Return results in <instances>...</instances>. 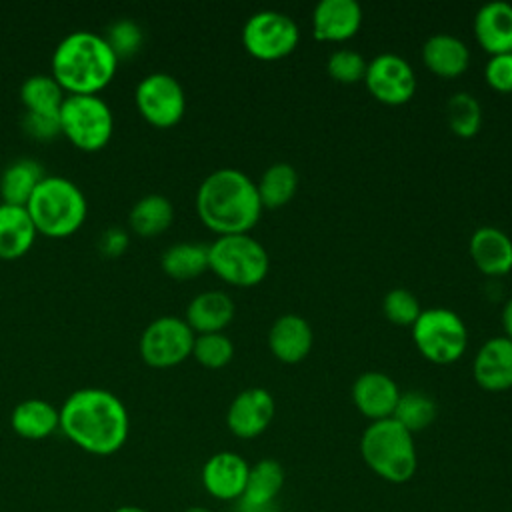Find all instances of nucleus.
I'll return each instance as SVG.
<instances>
[{
  "mask_svg": "<svg viewBox=\"0 0 512 512\" xmlns=\"http://www.w3.org/2000/svg\"><path fill=\"white\" fill-rule=\"evenodd\" d=\"M58 412L64 436L88 454L110 456L128 440V410L110 390L80 388L64 400Z\"/></svg>",
  "mask_w": 512,
  "mask_h": 512,
  "instance_id": "nucleus-1",
  "label": "nucleus"
},
{
  "mask_svg": "<svg viewBox=\"0 0 512 512\" xmlns=\"http://www.w3.org/2000/svg\"><path fill=\"white\" fill-rule=\"evenodd\" d=\"M196 212L202 224L218 236L248 234L262 212L256 184L236 168L210 172L196 192Z\"/></svg>",
  "mask_w": 512,
  "mask_h": 512,
  "instance_id": "nucleus-2",
  "label": "nucleus"
},
{
  "mask_svg": "<svg viewBox=\"0 0 512 512\" xmlns=\"http://www.w3.org/2000/svg\"><path fill=\"white\" fill-rule=\"evenodd\" d=\"M118 58L104 40L90 30L64 36L52 54L50 76L68 94H98L116 74Z\"/></svg>",
  "mask_w": 512,
  "mask_h": 512,
  "instance_id": "nucleus-3",
  "label": "nucleus"
},
{
  "mask_svg": "<svg viewBox=\"0 0 512 512\" xmlns=\"http://www.w3.org/2000/svg\"><path fill=\"white\" fill-rule=\"evenodd\" d=\"M364 464L390 484L408 482L418 468V454L412 434L394 418L376 420L360 436Z\"/></svg>",
  "mask_w": 512,
  "mask_h": 512,
  "instance_id": "nucleus-4",
  "label": "nucleus"
},
{
  "mask_svg": "<svg viewBox=\"0 0 512 512\" xmlns=\"http://www.w3.org/2000/svg\"><path fill=\"white\" fill-rule=\"evenodd\" d=\"M38 234L72 236L86 220L88 204L82 190L64 176H44L26 204Z\"/></svg>",
  "mask_w": 512,
  "mask_h": 512,
  "instance_id": "nucleus-5",
  "label": "nucleus"
},
{
  "mask_svg": "<svg viewBox=\"0 0 512 512\" xmlns=\"http://www.w3.org/2000/svg\"><path fill=\"white\" fill-rule=\"evenodd\" d=\"M208 266L226 284L250 288L268 274V252L250 234L218 236L208 246Z\"/></svg>",
  "mask_w": 512,
  "mask_h": 512,
  "instance_id": "nucleus-6",
  "label": "nucleus"
},
{
  "mask_svg": "<svg viewBox=\"0 0 512 512\" xmlns=\"http://www.w3.org/2000/svg\"><path fill=\"white\" fill-rule=\"evenodd\" d=\"M60 134L82 152L104 148L114 132L110 106L98 94H68L58 112Z\"/></svg>",
  "mask_w": 512,
  "mask_h": 512,
  "instance_id": "nucleus-7",
  "label": "nucleus"
},
{
  "mask_svg": "<svg viewBox=\"0 0 512 512\" xmlns=\"http://www.w3.org/2000/svg\"><path fill=\"white\" fill-rule=\"evenodd\" d=\"M418 352L434 364H452L462 358L468 330L462 318L448 308H426L412 326Z\"/></svg>",
  "mask_w": 512,
  "mask_h": 512,
  "instance_id": "nucleus-8",
  "label": "nucleus"
},
{
  "mask_svg": "<svg viewBox=\"0 0 512 512\" xmlns=\"http://www.w3.org/2000/svg\"><path fill=\"white\" fill-rule=\"evenodd\" d=\"M300 42L298 24L282 12L260 10L252 14L242 28L244 50L264 62L280 60L296 50Z\"/></svg>",
  "mask_w": 512,
  "mask_h": 512,
  "instance_id": "nucleus-9",
  "label": "nucleus"
},
{
  "mask_svg": "<svg viewBox=\"0 0 512 512\" xmlns=\"http://www.w3.org/2000/svg\"><path fill=\"white\" fill-rule=\"evenodd\" d=\"M196 334L178 316H160L152 320L138 342L142 360L152 368H172L192 356Z\"/></svg>",
  "mask_w": 512,
  "mask_h": 512,
  "instance_id": "nucleus-10",
  "label": "nucleus"
},
{
  "mask_svg": "<svg viewBox=\"0 0 512 512\" xmlns=\"http://www.w3.org/2000/svg\"><path fill=\"white\" fill-rule=\"evenodd\" d=\"M134 102L140 116L154 128H172L186 112L184 88L166 72L144 76L136 86Z\"/></svg>",
  "mask_w": 512,
  "mask_h": 512,
  "instance_id": "nucleus-11",
  "label": "nucleus"
},
{
  "mask_svg": "<svg viewBox=\"0 0 512 512\" xmlns=\"http://www.w3.org/2000/svg\"><path fill=\"white\" fill-rule=\"evenodd\" d=\"M368 92L382 104H406L416 92V74L398 54H378L366 66L364 76Z\"/></svg>",
  "mask_w": 512,
  "mask_h": 512,
  "instance_id": "nucleus-12",
  "label": "nucleus"
},
{
  "mask_svg": "<svg viewBox=\"0 0 512 512\" xmlns=\"http://www.w3.org/2000/svg\"><path fill=\"white\" fill-rule=\"evenodd\" d=\"M274 412V398L268 390L258 386L246 388L230 402L226 412V426L236 438L252 440L268 430Z\"/></svg>",
  "mask_w": 512,
  "mask_h": 512,
  "instance_id": "nucleus-13",
  "label": "nucleus"
},
{
  "mask_svg": "<svg viewBox=\"0 0 512 512\" xmlns=\"http://www.w3.org/2000/svg\"><path fill=\"white\" fill-rule=\"evenodd\" d=\"M248 472H250V466L240 454L222 450L212 454L204 462L200 480L204 490L212 498L224 500V502H232V500L238 502L246 488Z\"/></svg>",
  "mask_w": 512,
  "mask_h": 512,
  "instance_id": "nucleus-14",
  "label": "nucleus"
},
{
  "mask_svg": "<svg viewBox=\"0 0 512 512\" xmlns=\"http://www.w3.org/2000/svg\"><path fill=\"white\" fill-rule=\"evenodd\" d=\"M284 488V468L274 458H262L250 466L246 488L236 512H276V498Z\"/></svg>",
  "mask_w": 512,
  "mask_h": 512,
  "instance_id": "nucleus-15",
  "label": "nucleus"
},
{
  "mask_svg": "<svg viewBox=\"0 0 512 512\" xmlns=\"http://www.w3.org/2000/svg\"><path fill=\"white\" fill-rule=\"evenodd\" d=\"M362 8L354 0H320L312 12V32L320 42H344L358 34Z\"/></svg>",
  "mask_w": 512,
  "mask_h": 512,
  "instance_id": "nucleus-16",
  "label": "nucleus"
},
{
  "mask_svg": "<svg viewBox=\"0 0 512 512\" xmlns=\"http://www.w3.org/2000/svg\"><path fill=\"white\" fill-rule=\"evenodd\" d=\"M398 398L396 382L382 372H364L352 384V402L370 422L392 418Z\"/></svg>",
  "mask_w": 512,
  "mask_h": 512,
  "instance_id": "nucleus-17",
  "label": "nucleus"
},
{
  "mask_svg": "<svg viewBox=\"0 0 512 512\" xmlns=\"http://www.w3.org/2000/svg\"><path fill=\"white\" fill-rule=\"evenodd\" d=\"M474 380L488 392L512 388V340L496 336L486 340L474 358Z\"/></svg>",
  "mask_w": 512,
  "mask_h": 512,
  "instance_id": "nucleus-18",
  "label": "nucleus"
},
{
  "mask_svg": "<svg viewBox=\"0 0 512 512\" xmlns=\"http://www.w3.org/2000/svg\"><path fill=\"white\" fill-rule=\"evenodd\" d=\"M314 344V334L308 324L298 314L278 316L268 330V348L272 356L284 364L302 362Z\"/></svg>",
  "mask_w": 512,
  "mask_h": 512,
  "instance_id": "nucleus-19",
  "label": "nucleus"
},
{
  "mask_svg": "<svg viewBox=\"0 0 512 512\" xmlns=\"http://www.w3.org/2000/svg\"><path fill=\"white\" fill-rule=\"evenodd\" d=\"M470 256L486 276H504L512 270V240L496 226H480L470 236Z\"/></svg>",
  "mask_w": 512,
  "mask_h": 512,
  "instance_id": "nucleus-20",
  "label": "nucleus"
},
{
  "mask_svg": "<svg viewBox=\"0 0 512 512\" xmlns=\"http://www.w3.org/2000/svg\"><path fill=\"white\" fill-rule=\"evenodd\" d=\"M478 44L490 56L512 52V4L488 2L474 16Z\"/></svg>",
  "mask_w": 512,
  "mask_h": 512,
  "instance_id": "nucleus-21",
  "label": "nucleus"
},
{
  "mask_svg": "<svg viewBox=\"0 0 512 512\" xmlns=\"http://www.w3.org/2000/svg\"><path fill=\"white\" fill-rule=\"evenodd\" d=\"M234 318V302L226 292L206 290L194 296L186 308V324L194 334L222 332Z\"/></svg>",
  "mask_w": 512,
  "mask_h": 512,
  "instance_id": "nucleus-22",
  "label": "nucleus"
},
{
  "mask_svg": "<svg viewBox=\"0 0 512 512\" xmlns=\"http://www.w3.org/2000/svg\"><path fill=\"white\" fill-rule=\"evenodd\" d=\"M36 234L26 206L0 202V260H18L24 256L32 248Z\"/></svg>",
  "mask_w": 512,
  "mask_h": 512,
  "instance_id": "nucleus-23",
  "label": "nucleus"
},
{
  "mask_svg": "<svg viewBox=\"0 0 512 512\" xmlns=\"http://www.w3.org/2000/svg\"><path fill=\"white\" fill-rule=\"evenodd\" d=\"M422 60L430 72L442 78L460 76L470 64L468 46L452 34H434L422 46Z\"/></svg>",
  "mask_w": 512,
  "mask_h": 512,
  "instance_id": "nucleus-24",
  "label": "nucleus"
},
{
  "mask_svg": "<svg viewBox=\"0 0 512 512\" xmlns=\"http://www.w3.org/2000/svg\"><path fill=\"white\" fill-rule=\"evenodd\" d=\"M12 430L26 440H44L60 428V412L42 398H28L10 414Z\"/></svg>",
  "mask_w": 512,
  "mask_h": 512,
  "instance_id": "nucleus-25",
  "label": "nucleus"
},
{
  "mask_svg": "<svg viewBox=\"0 0 512 512\" xmlns=\"http://www.w3.org/2000/svg\"><path fill=\"white\" fill-rule=\"evenodd\" d=\"M44 170L36 160L20 158L14 160L0 176L2 204L26 206L38 184L44 180Z\"/></svg>",
  "mask_w": 512,
  "mask_h": 512,
  "instance_id": "nucleus-26",
  "label": "nucleus"
},
{
  "mask_svg": "<svg viewBox=\"0 0 512 512\" xmlns=\"http://www.w3.org/2000/svg\"><path fill=\"white\" fill-rule=\"evenodd\" d=\"M172 220H174V206L162 194H148L140 198L128 214L130 228L142 238H152L166 232Z\"/></svg>",
  "mask_w": 512,
  "mask_h": 512,
  "instance_id": "nucleus-27",
  "label": "nucleus"
},
{
  "mask_svg": "<svg viewBox=\"0 0 512 512\" xmlns=\"http://www.w3.org/2000/svg\"><path fill=\"white\" fill-rule=\"evenodd\" d=\"M296 190H298V172L292 164H286V162H276L268 166L256 184L260 204L262 208H268V210H276L288 204L294 198Z\"/></svg>",
  "mask_w": 512,
  "mask_h": 512,
  "instance_id": "nucleus-28",
  "label": "nucleus"
},
{
  "mask_svg": "<svg viewBox=\"0 0 512 512\" xmlns=\"http://www.w3.org/2000/svg\"><path fill=\"white\" fill-rule=\"evenodd\" d=\"M160 266L166 276L174 280H192L210 270L208 266V246L196 242H178L164 250L160 256Z\"/></svg>",
  "mask_w": 512,
  "mask_h": 512,
  "instance_id": "nucleus-29",
  "label": "nucleus"
},
{
  "mask_svg": "<svg viewBox=\"0 0 512 512\" xmlns=\"http://www.w3.org/2000/svg\"><path fill=\"white\" fill-rule=\"evenodd\" d=\"M66 92L50 74L28 76L20 86V100L28 114H58Z\"/></svg>",
  "mask_w": 512,
  "mask_h": 512,
  "instance_id": "nucleus-30",
  "label": "nucleus"
},
{
  "mask_svg": "<svg viewBox=\"0 0 512 512\" xmlns=\"http://www.w3.org/2000/svg\"><path fill=\"white\" fill-rule=\"evenodd\" d=\"M436 414H438V408L432 396L418 390H410L404 394L400 392L392 418L400 426H404L410 434H414L428 428L436 420Z\"/></svg>",
  "mask_w": 512,
  "mask_h": 512,
  "instance_id": "nucleus-31",
  "label": "nucleus"
},
{
  "mask_svg": "<svg viewBox=\"0 0 512 512\" xmlns=\"http://www.w3.org/2000/svg\"><path fill=\"white\" fill-rule=\"evenodd\" d=\"M446 118L456 136L472 138L482 126L480 102L468 92H456L446 102Z\"/></svg>",
  "mask_w": 512,
  "mask_h": 512,
  "instance_id": "nucleus-32",
  "label": "nucleus"
},
{
  "mask_svg": "<svg viewBox=\"0 0 512 512\" xmlns=\"http://www.w3.org/2000/svg\"><path fill=\"white\" fill-rule=\"evenodd\" d=\"M192 356L198 364L210 370L224 368L234 356V344L224 332H210V334H196Z\"/></svg>",
  "mask_w": 512,
  "mask_h": 512,
  "instance_id": "nucleus-33",
  "label": "nucleus"
},
{
  "mask_svg": "<svg viewBox=\"0 0 512 512\" xmlns=\"http://www.w3.org/2000/svg\"><path fill=\"white\" fill-rule=\"evenodd\" d=\"M382 310L388 322L396 326H410V328L422 314L418 298L406 288H392L390 292H386L382 300Z\"/></svg>",
  "mask_w": 512,
  "mask_h": 512,
  "instance_id": "nucleus-34",
  "label": "nucleus"
},
{
  "mask_svg": "<svg viewBox=\"0 0 512 512\" xmlns=\"http://www.w3.org/2000/svg\"><path fill=\"white\" fill-rule=\"evenodd\" d=\"M366 66H368V62L364 60V56L360 52H354L348 48L332 52L326 60L328 76L340 84H356V82L364 80Z\"/></svg>",
  "mask_w": 512,
  "mask_h": 512,
  "instance_id": "nucleus-35",
  "label": "nucleus"
},
{
  "mask_svg": "<svg viewBox=\"0 0 512 512\" xmlns=\"http://www.w3.org/2000/svg\"><path fill=\"white\" fill-rule=\"evenodd\" d=\"M104 40L108 42V46L120 62V58H130L140 50L144 42V32L132 20H118L112 26H108Z\"/></svg>",
  "mask_w": 512,
  "mask_h": 512,
  "instance_id": "nucleus-36",
  "label": "nucleus"
},
{
  "mask_svg": "<svg viewBox=\"0 0 512 512\" xmlns=\"http://www.w3.org/2000/svg\"><path fill=\"white\" fill-rule=\"evenodd\" d=\"M484 78L496 92H512V52L490 56L484 68Z\"/></svg>",
  "mask_w": 512,
  "mask_h": 512,
  "instance_id": "nucleus-37",
  "label": "nucleus"
},
{
  "mask_svg": "<svg viewBox=\"0 0 512 512\" xmlns=\"http://www.w3.org/2000/svg\"><path fill=\"white\" fill-rule=\"evenodd\" d=\"M24 130L36 140H52L60 134L58 114H24Z\"/></svg>",
  "mask_w": 512,
  "mask_h": 512,
  "instance_id": "nucleus-38",
  "label": "nucleus"
},
{
  "mask_svg": "<svg viewBox=\"0 0 512 512\" xmlns=\"http://www.w3.org/2000/svg\"><path fill=\"white\" fill-rule=\"evenodd\" d=\"M100 248L106 256H118L124 252V248L128 246V238L122 230L118 228H112V230H106L104 236L100 238Z\"/></svg>",
  "mask_w": 512,
  "mask_h": 512,
  "instance_id": "nucleus-39",
  "label": "nucleus"
},
{
  "mask_svg": "<svg viewBox=\"0 0 512 512\" xmlns=\"http://www.w3.org/2000/svg\"><path fill=\"white\" fill-rule=\"evenodd\" d=\"M502 326H504L506 338L512 340V298L502 308Z\"/></svg>",
  "mask_w": 512,
  "mask_h": 512,
  "instance_id": "nucleus-40",
  "label": "nucleus"
},
{
  "mask_svg": "<svg viewBox=\"0 0 512 512\" xmlns=\"http://www.w3.org/2000/svg\"><path fill=\"white\" fill-rule=\"evenodd\" d=\"M112 512H146V510H144V508H140V506H134V504H124V506L114 508Z\"/></svg>",
  "mask_w": 512,
  "mask_h": 512,
  "instance_id": "nucleus-41",
  "label": "nucleus"
},
{
  "mask_svg": "<svg viewBox=\"0 0 512 512\" xmlns=\"http://www.w3.org/2000/svg\"><path fill=\"white\" fill-rule=\"evenodd\" d=\"M184 512H210V510L204 508V506H190V508H186Z\"/></svg>",
  "mask_w": 512,
  "mask_h": 512,
  "instance_id": "nucleus-42",
  "label": "nucleus"
}]
</instances>
